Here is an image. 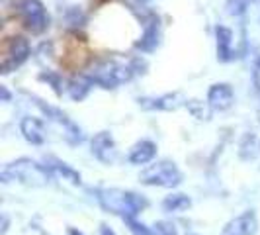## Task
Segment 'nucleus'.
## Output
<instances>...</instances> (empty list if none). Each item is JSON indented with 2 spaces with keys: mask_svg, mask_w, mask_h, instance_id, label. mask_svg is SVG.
<instances>
[{
  "mask_svg": "<svg viewBox=\"0 0 260 235\" xmlns=\"http://www.w3.org/2000/svg\"><path fill=\"white\" fill-rule=\"evenodd\" d=\"M96 198L102 204L106 212H112L125 218H135L139 212L147 208V198L131 190H121V188H100L96 190Z\"/></svg>",
  "mask_w": 260,
  "mask_h": 235,
  "instance_id": "obj_1",
  "label": "nucleus"
},
{
  "mask_svg": "<svg viewBox=\"0 0 260 235\" xmlns=\"http://www.w3.org/2000/svg\"><path fill=\"white\" fill-rule=\"evenodd\" d=\"M53 172L47 165H39L38 161L31 159H18L10 165H6L0 172V181L2 183H22L27 186H45L53 181Z\"/></svg>",
  "mask_w": 260,
  "mask_h": 235,
  "instance_id": "obj_2",
  "label": "nucleus"
},
{
  "mask_svg": "<svg viewBox=\"0 0 260 235\" xmlns=\"http://www.w3.org/2000/svg\"><path fill=\"white\" fill-rule=\"evenodd\" d=\"M135 75L131 63H119L116 59H106V61H100L92 67L90 71L86 73V77L90 78L94 84L102 86V89H116L119 84L131 80Z\"/></svg>",
  "mask_w": 260,
  "mask_h": 235,
  "instance_id": "obj_3",
  "label": "nucleus"
},
{
  "mask_svg": "<svg viewBox=\"0 0 260 235\" xmlns=\"http://www.w3.org/2000/svg\"><path fill=\"white\" fill-rule=\"evenodd\" d=\"M16 12L20 16L24 27L27 32H31L34 36L47 32L51 26V16H49L47 8L43 6L41 0H18L16 2Z\"/></svg>",
  "mask_w": 260,
  "mask_h": 235,
  "instance_id": "obj_4",
  "label": "nucleus"
},
{
  "mask_svg": "<svg viewBox=\"0 0 260 235\" xmlns=\"http://www.w3.org/2000/svg\"><path fill=\"white\" fill-rule=\"evenodd\" d=\"M139 181L147 186H160V188H174L182 183V172L176 167L174 161L162 159L156 161L153 165H149L147 169L141 172Z\"/></svg>",
  "mask_w": 260,
  "mask_h": 235,
  "instance_id": "obj_5",
  "label": "nucleus"
},
{
  "mask_svg": "<svg viewBox=\"0 0 260 235\" xmlns=\"http://www.w3.org/2000/svg\"><path fill=\"white\" fill-rule=\"evenodd\" d=\"M34 100H36V104H38V108L45 114V116L49 118V120H53V122H57L59 126H63V133H65V139L69 141L71 145H78L84 141V133H82V130L78 128L77 124L71 120V118L67 116L65 112L61 110V108H55V106L47 104V102H43L41 98H38V96H31Z\"/></svg>",
  "mask_w": 260,
  "mask_h": 235,
  "instance_id": "obj_6",
  "label": "nucleus"
},
{
  "mask_svg": "<svg viewBox=\"0 0 260 235\" xmlns=\"http://www.w3.org/2000/svg\"><path fill=\"white\" fill-rule=\"evenodd\" d=\"M29 53H31V47H29V41L26 38H22V36L10 38L8 47H6V55H4L2 65H0V73L10 75L12 71H16L18 67L26 63Z\"/></svg>",
  "mask_w": 260,
  "mask_h": 235,
  "instance_id": "obj_7",
  "label": "nucleus"
},
{
  "mask_svg": "<svg viewBox=\"0 0 260 235\" xmlns=\"http://www.w3.org/2000/svg\"><path fill=\"white\" fill-rule=\"evenodd\" d=\"M92 155L104 165H114L117 161L116 139L110 131H100L92 137Z\"/></svg>",
  "mask_w": 260,
  "mask_h": 235,
  "instance_id": "obj_8",
  "label": "nucleus"
},
{
  "mask_svg": "<svg viewBox=\"0 0 260 235\" xmlns=\"http://www.w3.org/2000/svg\"><path fill=\"white\" fill-rule=\"evenodd\" d=\"M235 104V92L227 82H215L208 91V106L215 112H225Z\"/></svg>",
  "mask_w": 260,
  "mask_h": 235,
  "instance_id": "obj_9",
  "label": "nucleus"
},
{
  "mask_svg": "<svg viewBox=\"0 0 260 235\" xmlns=\"http://www.w3.org/2000/svg\"><path fill=\"white\" fill-rule=\"evenodd\" d=\"M258 231V220L252 210L233 218L231 222L223 227L221 235H254Z\"/></svg>",
  "mask_w": 260,
  "mask_h": 235,
  "instance_id": "obj_10",
  "label": "nucleus"
},
{
  "mask_svg": "<svg viewBox=\"0 0 260 235\" xmlns=\"http://www.w3.org/2000/svg\"><path fill=\"white\" fill-rule=\"evenodd\" d=\"M137 102L143 110H167V112H170V110L180 108L186 100L180 92H169L162 96H145V98H139Z\"/></svg>",
  "mask_w": 260,
  "mask_h": 235,
  "instance_id": "obj_11",
  "label": "nucleus"
},
{
  "mask_svg": "<svg viewBox=\"0 0 260 235\" xmlns=\"http://www.w3.org/2000/svg\"><path fill=\"white\" fill-rule=\"evenodd\" d=\"M160 41V22L156 16H151L145 24V32L139 41H135V49H141L145 53H151L156 49Z\"/></svg>",
  "mask_w": 260,
  "mask_h": 235,
  "instance_id": "obj_12",
  "label": "nucleus"
},
{
  "mask_svg": "<svg viewBox=\"0 0 260 235\" xmlns=\"http://www.w3.org/2000/svg\"><path fill=\"white\" fill-rule=\"evenodd\" d=\"M20 131H22L24 139L29 141L31 145L45 143V128H43V122L38 120V118H31V116L22 118V122H20Z\"/></svg>",
  "mask_w": 260,
  "mask_h": 235,
  "instance_id": "obj_13",
  "label": "nucleus"
},
{
  "mask_svg": "<svg viewBox=\"0 0 260 235\" xmlns=\"http://www.w3.org/2000/svg\"><path fill=\"white\" fill-rule=\"evenodd\" d=\"M215 39H217V59L221 63L233 61V32L225 26H217L215 27Z\"/></svg>",
  "mask_w": 260,
  "mask_h": 235,
  "instance_id": "obj_14",
  "label": "nucleus"
},
{
  "mask_svg": "<svg viewBox=\"0 0 260 235\" xmlns=\"http://www.w3.org/2000/svg\"><path fill=\"white\" fill-rule=\"evenodd\" d=\"M156 155V145L149 139H143L139 143H135L129 151V163L133 165H147L151 163Z\"/></svg>",
  "mask_w": 260,
  "mask_h": 235,
  "instance_id": "obj_15",
  "label": "nucleus"
},
{
  "mask_svg": "<svg viewBox=\"0 0 260 235\" xmlns=\"http://www.w3.org/2000/svg\"><path fill=\"white\" fill-rule=\"evenodd\" d=\"M45 165L53 170V172H57L59 177H63V181H69V183L73 184H80V172L75 170L71 165H67L65 161H61V159H57V157H45Z\"/></svg>",
  "mask_w": 260,
  "mask_h": 235,
  "instance_id": "obj_16",
  "label": "nucleus"
},
{
  "mask_svg": "<svg viewBox=\"0 0 260 235\" xmlns=\"http://www.w3.org/2000/svg\"><path fill=\"white\" fill-rule=\"evenodd\" d=\"M92 84H94V82H92L86 75H80V77H75L69 80L67 92H69V96H71L75 102H80V100H84V98L88 96Z\"/></svg>",
  "mask_w": 260,
  "mask_h": 235,
  "instance_id": "obj_17",
  "label": "nucleus"
},
{
  "mask_svg": "<svg viewBox=\"0 0 260 235\" xmlns=\"http://www.w3.org/2000/svg\"><path fill=\"white\" fill-rule=\"evenodd\" d=\"M190 206H192L190 196L180 194V192L170 194L162 200V210H165V212H169V214H174V212H184V210H188Z\"/></svg>",
  "mask_w": 260,
  "mask_h": 235,
  "instance_id": "obj_18",
  "label": "nucleus"
},
{
  "mask_svg": "<svg viewBox=\"0 0 260 235\" xmlns=\"http://www.w3.org/2000/svg\"><path fill=\"white\" fill-rule=\"evenodd\" d=\"M39 80H43V82H49V86H51L55 94L57 96H61L63 94V77L59 75V73H55V71H41L39 73Z\"/></svg>",
  "mask_w": 260,
  "mask_h": 235,
  "instance_id": "obj_19",
  "label": "nucleus"
},
{
  "mask_svg": "<svg viewBox=\"0 0 260 235\" xmlns=\"http://www.w3.org/2000/svg\"><path fill=\"white\" fill-rule=\"evenodd\" d=\"M186 106H188L190 114L194 118H198V120H209V110L204 102H200V100H190V102H186Z\"/></svg>",
  "mask_w": 260,
  "mask_h": 235,
  "instance_id": "obj_20",
  "label": "nucleus"
},
{
  "mask_svg": "<svg viewBox=\"0 0 260 235\" xmlns=\"http://www.w3.org/2000/svg\"><path fill=\"white\" fill-rule=\"evenodd\" d=\"M225 8H227V14L231 16H243L248 8V0H227Z\"/></svg>",
  "mask_w": 260,
  "mask_h": 235,
  "instance_id": "obj_21",
  "label": "nucleus"
},
{
  "mask_svg": "<svg viewBox=\"0 0 260 235\" xmlns=\"http://www.w3.org/2000/svg\"><path fill=\"white\" fill-rule=\"evenodd\" d=\"M67 22H69V26H84V22H86V16L84 12L77 8V6H73V8H69V12H67Z\"/></svg>",
  "mask_w": 260,
  "mask_h": 235,
  "instance_id": "obj_22",
  "label": "nucleus"
},
{
  "mask_svg": "<svg viewBox=\"0 0 260 235\" xmlns=\"http://www.w3.org/2000/svg\"><path fill=\"white\" fill-rule=\"evenodd\" d=\"M256 141H254V135H247L245 137V141H243V145H241V155H243V159H252V157L256 155Z\"/></svg>",
  "mask_w": 260,
  "mask_h": 235,
  "instance_id": "obj_23",
  "label": "nucleus"
},
{
  "mask_svg": "<svg viewBox=\"0 0 260 235\" xmlns=\"http://www.w3.org/2000/svg\"><path fill=\"white\" fill-rule=\"evenodd\" d=\"M123 222L127 223V227L131 229V233L133 235H151V229H149V227H145L143 223H139L135 218H125Z\"/></svg>",
  "mask_w": 260,
  "mask_h": 235,
  "instance_id": "obj_24",
  "label": "nucleus"
},
{
  "mask_svg": "<svg viewBox=\"0 0 260 235\" xmlns=\"http://www.w3.org/2000/svg\"><path fill=\"white\" fill-rule=\"evenodd\" d=\"M155 233L156 235H178V229H176L174 223H170V222H156Z\"/></svg>",
  "mask_w": 260,
  "mask_h": 235,
  "instance_id": "obj_25",
  "label": "nucleus"
},
{
  "mask_svg": "<svg viewBox=\"0 0 260 235\" xmlns=\"http://www.w3.org/2000/svg\"><path fill=\"white\" fill-rule=\"evenodd\" d=\"M10 98H12V94L8 92V89L6 86H0V100L2 102H10Z\"/></svg>",
  "mask_w": 260,
  "mask_h": 235,
  "instance_id": "obj_26",
  "label": "nucleus"
},
{
  "mask_svg": "<svg viewBox=\"0 0 260 235\" xmlns=\"http://www.w3.org/2000/svg\"><path fill=\"white\" fill-rule=\"evenodd\" d=\"M6 231H8V218L2 216V229H0V235H4Z\"/></svg>",
  "mask_w": 260,
  "mask_h": 235,
  "instance_id": "obj_27",
  "label": "nucleus"
},
{
  "mask_svg": "<svg viewBox=\"0 0 260 235\" xmlns=\"http://www.w3.org/2000/svg\"><path fill=\"white\" fill-rule=\"evenodd\" d=\"M100 231H102V235H116L108 225H100Z\"/></svg>",
  "mask_w": 260,
  "mask_h": 235,
  "instance_id": "obj_28",
  "label": "nucleus"
},
{
  "mask_svg": "<svg viewBox=\"0 0 260 235\" xmlns=\"http://www.w3.org/2000/svg\"><path fill=\"white\" fill-rule=\"evenodd\" d=\"M69 233H71V235H82L78 229H75V227H71V229H69Z\"/></svg>",
  "mask_w": 260,
  "mask_h": 235,
  "instance_id": "obj_29",
  "label": "nucleus"
},
{
  "mask_svg": "<svg viewBox=\"0 0 260 235\" xmlns=\"http://www.w3.org/2000/svg\"><path fill=\"white\" fill-rule=\"evenodd\" d=\"M137 2H141V4H145V2H147V0H137Z\"/></svg>",
  "mask_w": 260,
  "mask_h": 235,
  "instance_id": "obj_30",
  "label": "nucleus"
},
{
  "mask_svg": "<svg viewBox=\"0 0 260 235\" xmlns=\"http://www.w3.org/2000/svg\"><path fill=\"white\" fill-rule=\"evenodd\" d=\"M252 2H256V4H260V0H252Z\"/></svg>",
  "mask_w": 260,
  "mask_h": 235,
  "instance_id": "obj_31",
  "label": "nucleus"
},
{
  "mask_svg": "<svg viewBox=\"0 0 260 235\" xmlns=\"http://www.w3.org/2000/svg\"><path fill=\"white\" fill-rule=\"evenodd\" d=\"M188 235H196V233H188Z\"/></svg>",
  "mask_w": 260,
  "mask_h": 235,
  "instance_id": "obj_32",
  "label": "nucleus"
}]
</instances>
